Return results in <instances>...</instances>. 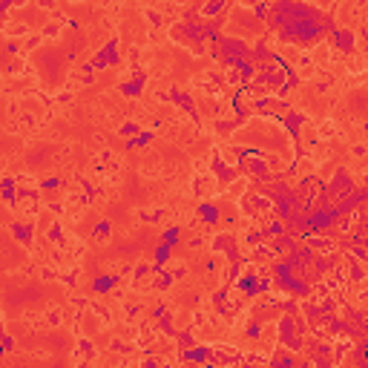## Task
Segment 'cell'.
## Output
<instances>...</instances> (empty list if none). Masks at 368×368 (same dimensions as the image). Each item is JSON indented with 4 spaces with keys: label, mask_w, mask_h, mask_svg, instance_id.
Returning a JSON list of instances; mask_svg holds the SVG:
<instances>
[{
    "label": "cell",
    "mask_w": 368,
    "mask_h": 368,
    "mask_svg": "<svg viewBox=\"0 0 368 368\" xmlns=\"http://www.w3.org/2000/svg\"><path fill=\"white\" fill-rule=\"evenodd\" d=\"M228 9V3H207V6H202V14L204 18H213V14H218V12Z\"/></svg>",
    "instance_id": "7a4b0ae2"
},
{
    "label": "cell",
    "mask_w": 368,
    "mask_h": 368,
    "mask_svg": "<svg viewBox=\"0 0 368 368\" xmlns=\"http://www.w3.org/2000/svg\"><path fill=\"white\" fill-rule=\"evenodd\" d=\"M336 46H340V49H351V46H354V34L336 29Z\"/></svg>",
    "instance_id": "6da1fadb"
}]
</instances>
